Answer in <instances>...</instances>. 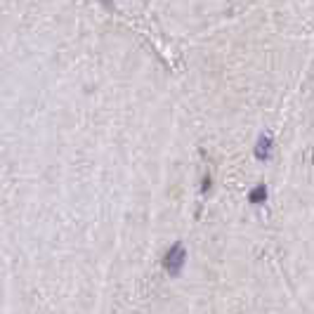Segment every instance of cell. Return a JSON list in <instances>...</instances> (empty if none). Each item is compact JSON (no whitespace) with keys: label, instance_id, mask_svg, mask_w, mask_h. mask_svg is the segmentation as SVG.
<instances>
[{"label":"cell","instance_id":"3","mask_svg":"<svg viewBox=\"0 0 314 314\" xmlns=\"http://www.w3.org/2000/svg\"><path fill=\"white\" fill-rule=\"evenodd\" d=\"M248 201H250L253 205L265 203V201H267V187H265V184L253 187V189H250V194H248Z\"/></svg>","mask_w":314,"mask_h":314},{"label":"cell","instance_id":"1","mask_svg":"<svg viewBox=\"0 0 314 314\" xmlns=\"http://www.w3.org/2000/svg\"><path fill=\"white\" fill-rule=\"evenodd\" d=\"M184 262H187V250H184V246H182V244H173L163 258V265H165V269H168V274H170V276H179Z\"/></svg>","mask_w":314,"mask_h":314},{"label":"cell","instance_id":"4","mask_svg":"<svg viewBox=\"0 0 314 314\" xmlns=\"http://www.w3.org/2000/svg\"><path fill=\"white\" fill-rule=\"evenodd\" d=\"M210 187H213V179H210V175L205 173L203 182H201V194H208V191H210Z\"/></svg>","mask_w":314,"mask_h":314},{"label":"cell","instance_id":"2","mask_svg":"<svg viewBox=\"0 0 314 314\" xmlns=\"http://www.w3.org/2000/svg\"><path fill=\"white\" fill-rule=\"evenodd\" d=\"M272 151H274V137L269 133H262L258 137V142H255V149H253L255 158L258 161H269L272 158Z\"/></svg>","mask_w":314,"mask_h":314},{"label":"cell","instance_id":"5","mask_svg":"<svg viewBox=\"0 0 314 314\" xmlns=\"http://www.w3.org/2000/svg\"><path fill=\"white\" fill-rule=\"evenodd\" d=\"M102 2H104V5H107V7H111V0H102Z\"/></svg>","mask_w":314,"mask_h":314}]
</instances>
